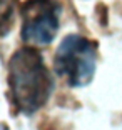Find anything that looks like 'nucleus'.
Masks as SVG:
<instances>
[{
    "mask_svg": "<svg viewBox=\"0 0 122 130\" xmlns=\"http://www.w3.org/2000/svg\"><path fill=\"white\" fill-rule=\"evenodd\" d=\"M8 88L13 108L23 115L35 113L50 99L53 78L35 47H22L10 57Z\"/></svg>",
    "mask_w": 122,
    "mask_h": 130,
    "instance_id": "1",
    "label": "nucleus"
},
{
    "mask_svg": "<svg viewBox=\"0 0 122 130\" xmlns=\"http://www.w3.org/2000/svg\"><path fill=\"white\" fill-rule=\"evenodd\" d=\"M97 67V43L82 35H67L60 42L53 70L69 87H85L92 82Z\"/></svg>",
    "mask_w": 122,
    "mask_h": 130,
    "instance_id": "2",
    "label": "nucleus"
},
{
    "mask_svg": "<svg viewBox=\"0 0 122 130\" xmlns=\"http://www.w3.org/2000/svg\"><path fill=\"white\" fill-rule=\"evenodd\" d=\"M57 0H29L22 5V40L29 47H45L52 42L60 23Z\"/></svg>",
    "mask_w": 122,
    "mask_h": 130,
    "instance_id": "3",
    "label": "nucleus"
},
{
    "mask_svg": "<svg viewBox=\"0 0 122 130\" xmlns=\"http://www.w3.org/2000/svg\"><path fill=\"white\" fill-rule=\"evenodd\" d=\"M19 0H0V40L5 38L13 28Z\"/></svg>",
    "mask_w": 122,
    "mask_h": 130,
    "instance_id": "4",
    "label": "nucleus"
},
{
    "mask_svg": "<svg viewBox=\"0 0 122 130\" xmlns=\"http://www.w3.org/2000/svg\"><path fill=\"white\" fill-rule=\"evenodd\" d=\"M0 130H8V127L5 125V123H2V122H0Z\"/></svg>",
    "mask_w": 122,
    "mask_h": 130,
    "instance_id": "5",
    "label": "nucleus"
}]
</instances>
